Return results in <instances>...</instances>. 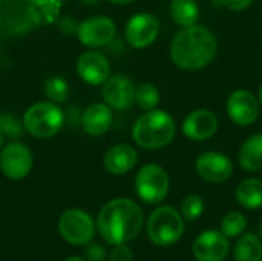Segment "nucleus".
<instances>
[{
	"mask_svg": "<svg viewBox=\"0 0 262 261\" xmlns=\"http://www.w3.org/2000/svg\"><path fill=\"white\" fill-rule=\"evenodd\" d=\"M216 49L215 35L206 26L192 25L175 34L170 43V57L178 68L196 71L213 60Z\"/></svg>",
	"mask_w": 262,
	"mask_h": 261,
	"instance_id": "nucleus-2",
	"label": "nucleus"
},
{
	"mask_svg": "<svg viewBox=\"0 0 262 261\" xmlns=\"http://www.w3.org/2000/svg\"><path fill=\"white\" fill-rule=\"evenodd\" d=\"M100 235L109 245H126L143 228V211L129 198H115L106 203L97 220Z\"/></svg>",
	"mask_w": 262,
	"mask_h": 261,
	"instance_id": "nucleus-1",
	"label": "nucleus"
},
{
	"mask_svg": "<svg viewBox=\"0 0 262 261\" xmlns=\"http://www.w3.org/2000/svg\"><path fill=\"white\" fill-rule=\"evenodd\" d=\"M104 103L117 111H124L129 109L134 103L135 97V86L134 83L124 77V75H114L109 77L103 83V91H101Z\"/></svg>",
	"mask_w": 262,
	"mask_h": 261,
	"instance_id": "nucleus-14",
	"label": "nucleus"
},
{
	"mask_svg": "<svg viewBox=\"0 0 262 261\" xmlns=\"http://www.w3.org/2000/svg\"><path fill=\"white\" fill-rule=\"evenodd\" d=\"M259 105L262 106V85L261 88H259Z\"/></svg>",
	"mask_w": 262,
	"mask_h": 261,
	"instance_id": "nucleus-34",
	"label": "nucleus"
},
{
	"mask_svg": "<svg viewBox=\"0 0 262 261\" xmlns=\"http://www.w3.org/2000/svg\"><path fill=\"white\" fill-rule=\"evenodd\" d=\"M0 3H2V0H0Z\"/></svg>",
	"mask_w": 262,
	"mask_h": 261,
	"instance_id": "nucleus-37",
	"label": "nucleus"
},
{
	"mask_svg": "<svg viewBox=\"0 0 262 261\" xmlns=\"http://www.w3.org/2000/svg\"><path fill=\"white\" fill-rule=\"evenodd\" d=\"M135 189L143 202L157 205L163 202L169 192V175L158 165H146L137 174Z\"/></svg>",
	"mask_w": 262,
	"mask_h": 261,
	"instance_id": "nucleus-6",
	"label": "nucleus"
},
{
	"mask_svg": "<svg viewBox=\"0 0 262 261\" xmlns=\"http://www.w3.org/2000/svg\"><path fill=\"white\" fill-rule=\"evenodd\" d=\"M259 234H261V238H262V223H261V226H259Z\"/></svg>",
	"mask_w": 262,
	"mask_h": 261,
	"instance_id": "nucleus-36",
	"label": "nucleus"
},
{
	"mask_svg": "<svg viewBox=\"0 0 262 261\" xmlns=\"http://www.w3.org/2000/svg\"><path fill=\"white\" fill-rule=\"evenodd\" d=\"M134 103L144 111L155 109L160 103V92H158L157 86L152 83H143V85L137 86Z\"/></svg>",
	"mask_w": 262,
	"mask_h": 261,
	"instance_id": "nucleus-23",
	"label": "nucleus"
},
{
	"mask_svg": "<svg viewBox=\"0 0 262 261\" xmlns=\"http://www.w3.org/2000/svg\"><path fill=\"white\" fill-rule=\"evenodd\" d=\"M45 94L49 100L52 102H57V103H61L68 98V94H69V86L66 83L64 78L61 77H49L46 82H45Z\"/></svg>",
	"mask_w": 262,
	"mask_h": 261,
	"instance_id": "nucleus-25",
	"label": "nucleus"
},
{
	"mask_svg": "<svg viewBox=\"0 0 262 261\" xmlns=\"http://www.w3.org/2000/svg\"><path fill=\"white\" fill-rule=\"evenodd\" d=\"M109 2L114 3V5H127V3H130L134 0H109Z\"/></svg>",
	"mask_w": 262,
	"mask_h": 261,
	"instance_id": "nucleus-31",
	"label": "nucleus"
},
{
	"mask_svg": "<svg viewBox=\"0 0 262 261\" xmlns=\"http://www.w3.org/2000/svg\"><path fill=\"white\" fill-rule=\"evenodd\" d=\"M100 0H83V3H86V5H97Z\"/></svg>",
	"mask_w": 262,
	"mask_h": 261,
	"instance_id": "nucleus-32",
	"label": "nucleus"
},
{
	"mask_svg": "<svg viewBox=\"0 0 262 261\" xmlns=\"http://www.w3.org/2000/svg\"><path fill=\"white\" fill-rule=\"evenodd\" d=\"M175 122L166 111L150 109L144 112L132 128V138L143 149H161L175 137Z\"/></svg>",
	"mask_w": 262,
	"mask_h": 261,
	"instance_id": "nucleus-3",
	"label": "nucleus"
},
{
	"mask_svg": "<svg viewBox=\"0 0 262 261\" xmlns=\"http://www.w3.org/2000/svg\"><path fill=\"white\" fill-rule=\"evenodd\" d=\"M170 15L173 22L183 28L196 25L200 17V5L196 0H172Z\"/></svg>",
	"mask_w": 262,
	"mask_h": 261,
	"instance_id": "nucleus-20",
	"label": "nucleus"
},
{
	"mask_svg": "<svg viewBox=\"0 0 262 261\" xmlns=\"http://www.w3.org/2000/svg\"><path fill=\"white\" fill-rule=\"evenodd\" d=\"M64 125L63 111L52 102L32 105L23 117L25 129L37 138H51L57 135Z\"/></svg>",
	"mask_w": 262,
	"mask_h": 261,
	"instance_id": "nucleus-4",
	"label": "nucleus"
},
{
	"mask_svg": "<svg viewBox=\"0 0 262 261\" xmlns=\"http://www.w3.org/2000/svg\"><path fill=\"white\" fill-rule=\"evenodd\" d=\"M204 212V202L198 195H187L181 203V214L186 220L193 222L201 217Z\"/></svg>",
	"mask_w": 262,
	"mask_h": 261,
	"instance_id": "nucleus-26",
	"label": "nucleus"
},
{
	"mask_svg": "<svg viewBox=\"0 0 262 261\" xmlns=\"http://www.w3.org/2000/svg\"><path fill=\"white\" fill-rule=\"evenodd\" d=\"M112 125V112L106 103H92L81 117V128L91 137H100L109 131Z\"/></svg>",
	"mask_w": 262,
	"mask_h": 261,
	"instance_id": "nucleus-17",
	"label": "nucleus"
},
{
	"mask_svg": "<svg viewBox=\"0 0 262 261\" xmlns=\"http://www.w3.org/2000/svg\"><path fill=\"white\" fill-rule=\"evenodd\" d=\"M138 160L137 151L126 143L115 145L104 154V168L114 175H123L129 172Z\"/></svg>",
	"mask_w": 262,
	"mask_h": 261,
	"instance_id": "nucleus-18",
	"label": "nucleus"
},
{
	"mask_svg": "<svg viewBox=\"0 0 262 261\" xmlns=\"http://www.w3.org/2000/svg\"><path fill=\"white\" fill-rule=\"evenodd\" d=\"M109 261H134V254L126 245H115L109 255Z\"/></svg>",
	"mask_w": 262,
	"mask_h": 261,
	"instance_id": "nucleus-28",
	"label": "nucleus"
},
{
	"mask_svg": "<svg viewBox=\"0 0 262 261\" xmlns=\"http://www.w3.org/2000/svg\"><path fill=\"white\" fill-rule=\"evenodd\" d=\"M246 228H247L246 217L236 211L226 214L221 222V229L226 237H238L239 234H243L246 231Z\"/></svg>",
	"mask_w": 262,
	"mask_h": 261,
	"instance_id": "nucleus-24",
	"label": "nucleus"
},
{
	"mask_svg": "<svg viewBox=\"0 0 262 261\" xmlns=\"http://www.w3.org/2000/svg\"><path fill=\"white\" fill-rule=\"evenodd\" d=\"M235 261H262V242L253 234L239 238L233 249Z\"/></svg>",
	"mask_w": 262,
	"mask_h": 261,
	"instance_id": "nucleus-22",
	"label": "nucleus"
},
{
	"mask_svg": "<svg viewBox=\"0 0 262 261\" xmlns=\"http://www.w3.org/2000/svg\"><path fill=\"white\" fill-rule=\"evenodd\" d=\"M86 254H88V258H89V261H103L106 252H104V249H103L101 246H98V245H92V246H89V248H88Z\"/></svg>",
	"mask_w": 262,
	"mask_h": 261,
	"instance_id": "nucleus-30",
	"label": "nucleus"
},
{
	"mask_svg": "<svg viewBox=\"0 0 262 261\" xmlns=\"http://www.w3.org/2000/svg\"><path fill=\"white\" fill-rule=\"evenodd\" d=\"M239 165L250 172L262 169V134H255L239 149Z\"/></svg>",
	"mask_w": 262,
	"mask_h": 261,
	"instance_id": "nucleus-19",
	"label": "nucleus"
},
{
	"mask_svg": "<svg viewBox=\"0 0 262 261\" xmlns=\"http://www.w3.org/2000/svg\"><path fill=\"white\" fill-rule=\"evenodd\" d=\"M58 232L69 245L83 246L92 242L95 223L88 212L81 209H69L61 214L58 220Z\"/></svg>",
	"mask_w": 262,
	"mask_h": 261,
	"instance_id": "nucleus-7",
	"label": "nucleus"
},
{
	"mask_svg": "<svg viewBox=\"0 0 262 261\" xmlns=\"http://www.w3.org/2000/svg\"><path fill=\"white\" fill-rule=\"evenodd\" d=\"M117 34V26L112 18L106 15H95L78 23L77 35L88 48H98L109 45Z\"/></svg>",
	"mask_w": 262,
	"mask_h": 261,
	"instance_id": "nucleus-8",
	"label": "nucleus"
},
{
	"mask_svg": "<svg viewBox=\"0 0 262 261\" xmlns=\"http://www.w3.org/2000/svg\"><path fill=\"white\" fill-rule=\"evenodd\" d=\"M216 131H218V118L209 109H196L190 112L183 123L184 135L196 142L209 140L210 137L215 135Z\"/></svg>",
	"mask_w": 262,
	"mask_h": 261,
	"instance_id": "nucleus-16",
	"label": "nucleus"
},
{
	"mask_svg": "<svg viewBox=\"0 0 262 261\" xmlns=\"http://www.w3.org/2000/svg\"><path fill=\"white\" fill-rule=\"evenodd\" d=\"M230 245L223 232L207 231L198 235L193 243V255L198 261H224Z\"/></svg>",
	"mask_w": 262,
	"mask_h": 261,
	"instance_id": "nucleus-15",
	"label": "nucleus"
},
{
	"mask_svg": "<svg viewBox=\"0 0 262 261\" xmlns=\"http://www.w3.org/2000/svg\"><path fill=\"white\" fill-rule=\"evenodd\" d=\"M2 145H3V135H2V132H0V149H2Z\"/></svg>",
	"mask_w": 262,
	"mask_h": 261,
	"instance_id": "nucleus-35",
	"label": "nucleus"
},
{
	"mask_svg": "<svg viewBox=\"0 0 262 261\" xmlns=\"http://www.w3.org/2000/svg\"><path fill=\"white\" fill-rule=\"evenodd\" d=\"M66 261H84L83 258H80V257H71V258H68Z\"/></svg>",
	"mask_w": 262,
	"mask_h": 261,
	"instance_id": "nucleus-33",
	"label": "nucleus"
},
{
	"mask_svg": "<svg viewBox=\"0 0 262 261\" xmlns=\"http://www.w3.org/2000/svg\"><path fill=\"white\" fill-rule=\"evenodd\" d=\"M160 32V22L149 12H140L129 18L126 25V40L134 48H146L152 45Z\"/></svg>",
	"mask_w": 262,
	"mask_h": 261,
	"instance_id": "nucleus-10",
	"label": "nucleus"
},
{
	"mask_svg": "<svg viewBox=\"0 0 262 261\" xmlns=\"http://www.w3.org/2000/svg\"><path fill=\"white\" fill-rule=\"evenodd\" d=\"M198 175L209 183H224L233 174L230 158L221 152H204L196 160Z\"/></svg>",
	"mask_w": 262,
	"mask_h": 261,
	"instance_id": "nucleus-12",
	"label": "nucleus"
},
{
	"mask_svg": "<svg viewBox=\"0 0 262 261\" xmlns=\"http://www.w3.org/2000/svg\"><path fill=\"white\" fill-rule=\"evenodd\" d=\"M236 200L247 209H258L262 206V182L249 178L236 188Z\"/></svg>",
	"mask_w": 262,
	"mask_h": 261,
	"instance_id": "nucleus-21",
	"label": "nucleus"
},
{
	"mask_svg": "<svg viewBox=\"0 0 262 261\" xmlns=\"http://www.w3.org/2000/svg\"><path fill=\"white\" fill-rule=\"evenodd\" d=\"M226 106L230 120L239 126H249L255 123L259 115V102L246 89L232 92Z\"/></svg>",
	"mask_w": 262,
	"mask_h": 261,
	"instance_id": "nucleus-11",
	"label": "nucleus"
},
{
	"mask_svg": "<svg viewBox=\"0 0 262 261\" xmlns=\"http://www.w3.org/2000/svg\"><path fill=\"white\" fill-rule=\"evenodd\" d=\"M23 129H25L23 123H20L14 115H11V114H2L0 115V132H2V135L17 138L21 135Z\"/></svg>",
	"mask_w": 262,
	"mask_h": 261,
	"instance_id": "nucleus-27",
	"label": "nucleus"
},
{
	"mask_svg": "<svg viewBox=\"0 0 262 261\" xmlns=\"http://www.w3.org/2000/svg\"><path fill=\"white\" fill-rule=\"evenodd\" d=\"M253 0H223V5L232 11H243L252 5Z\"/></svg>",
	"mask_w": 262,
	"mask_h": 261,
	"instance_id": "nucleus-29",
	"label": "nucleus"
},
{
	"mask_svg": "<svg viewBox=\"0 0 262 261\" xmlns=\"http://www.w3.org/2000/svg\"><path fill=\"white\" fill-rule=\"evenodd\" d=\"M32 154L26 145L12 142L0 152V169L11 180L25 178L32 169Z\"/></svg>",
	"mask_w": 262,
	"mask_h": 261,
	"instance_id": "nucleus-9",
	"label": "nucleus"
},
{
	"mask_svg": "<svg viewBox=\"0 0 262 261\" xmlns=\"http://www.w3.org/2000/svg\"><path fill=\"white\" fill-rule=\"evenodd\" d=\"M77 72L80 78L89 85H103L111 77V63L104 54L86 51L77 60Z\"/></svg>",
	"mask_w": 262,
	"mask_h": 261,
	"instance_id": "nucleus-13",
	"label": "nucleus"
},
{
	"mask_svg": "<svg viewBox=\"0 0 262 261\" xmlns=\"http://www.w3.org/2000/svg\"><path fill=\"white\" fill-rule=\"evenodd\" d=\"M184 234V222L178 211L170 206L157 208L147 222V235L157 246H172L181 240Z\"/></svg>",
	"mask_w": 262,
	"mask_h": 261,
	"instance_id": "nucleus-5",
	"label": "nucleus"
}]
</instances>
